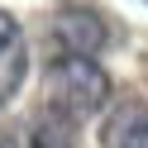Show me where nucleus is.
Returning a JSON list of instances; mask_svg holds the SVG:
<instances>
[{
  "label": "nucleus",
  "instance_id": "nucleus-4",
  "mask_svg": "<svg viewBox=\"0 0 148 148\" xmlns=\"http://www.w3.org/2000/svg\"><path fill=\"white\" fill-rule=\"evenodd\" d=\"M100 148H148V100H119L100 124Z\"/></svg>",
  "mask_w": 148,
  "mask_h": 148
},
{
  "label": "nucleus",
  "instance_id": "nucleus-3",
  "mask_svg": "<svg viewBox=\"0 0 148 148\" xmlns=\"http://www.w3.org/2000/svg\"><path fill=\"white\" fill-rule=\"evenodd\" d=\"M24 72H29V43L14 14L0 10V105L24 86Z\"/></svg>",
  "mask_w": 148,
  "mask_h": 148
},
{
  "label": "nucleus",
  "instance_id": "nucleus-2",
  "mask_svg": "<svg viewBox=\"0 0 148 148\" xmlns=\"http://www.w3.org/2000/svg\"><path fill=\"white\" fill-rule=\"evenodd\" d=\"M77 129L81 119L62 115L53 105H38L0 134V148H77Z\"/></svg>",
  "mask_w": 148,
  "mask_h": 148
},
{
  "label": "nucleus",
  "instance_id": "nucleus-5",
  "mask_svg": "<svg viewBox=\"0 0 148 148\" xmlns=\"http://www.w3.org/2000/svg\"><path fill=\"white\" fill-rule=\"evenodd\" d=\"M53 38H58L62 58H91V53L105 43V24L86 10H62L53 19Z\"/></svg>",
  "mask_w": 148,
  "mask_h": 148
},
{
  "label": "nucleus",
  "instance_id": "nucleus-1",
  "mask_svg": "<svg viewBox=\"0 0 148 148\" xmlns=\"http://www.w3.org/2000/svg\"><path fill=\"white\" fill-rule=\"evenodd\" d=\"M110 100V77L96 67V58H53L43 72V105L62 110L72 119L96 115Z\"/></svg>",
  "mask_w": 148,
  "mask_h": 148
}]
</instances>
